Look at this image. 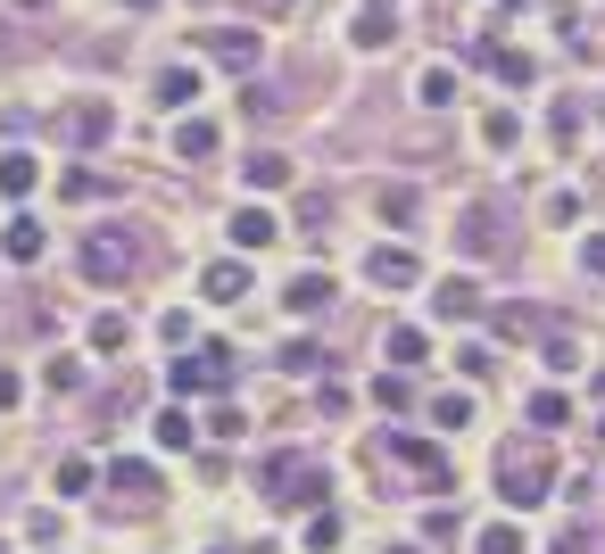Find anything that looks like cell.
I'll return each mask as SVG.
<instances>
[{"label": "cell", "mask_w": 605, "mask_h": 554, "mask_svg": "<svg viewBox=\"0 0 605 554\" xmlns=\"http://www.w3.org/2000/svg\"><path fill=\"white\" fill-rule=\"evenodd\" d=\"M498 488H506L514 513H523V505H548V488H556L548 447H506V455H498Z\"/></svg>", "instance_id": "cell-1"}, {"label": "cell", "mask_w": 605, "mask_h": 554, "mask_svg": "<svg viewBox=\"0 0 605 554\" xmlns=\"http://www.w3.org/2000/svg\"><path fill=\"white\" fill-rule=\"evenodd\" d=\"M167 389H174V406H183V397H199V389H208V397H225V389H232V348H225V339H208L199 356H174V365H167Z\"/></svg>", "instance_id": "cell-2"}, {"label": "cell", "mask_w": 605, "mask_h": 554, "mask_svg": "<svg viewBox=\"0 0 605 554\" xmlns=\"http://www.w3.org/2000/svg\"><path fill=\"white\" fill-rule=\"evenodd\" d=\"M265 505H316L323 513V472L307 455H274L265 463Z\"/></svg>", "instance_id": "cell-3"}, {"label": "cell", "mask_w": 605, "mask_h": 554, "mask_svg": "<svg viewBox=\"0 0 605 554\" xmlns=\"http://www.w3.org/2000/svg\"><path fill=\"white\" fill-rule=\"evenodd\" d=\"M199 50H208L216 67L249 74V67H258V50H265V42H258V34H241V25H208V34H199Z\"/></svg>", "instance_id": "cell-4"}, {"label": "cell", "mask_w": 605, "mask_h": 554, "mask_svg": "<svg viewBox=\"0 0 605 554\" xmlns=\"http://www.w3.org/2000/svg\"><path fill=\"white\" fill-rule=\"evenodd\" d=\"M58 132H67L76 149H92V141H109V132H116V108H109V100H76V108L58 116Z\"/></svg>", "instance_id": "cell-5"}, {"label": "cell", "mask_w": 605, "mask_h": 554, "mask_svg": "<svg viewBox=\"0 0 605 554\" xmlns=\"http://www.w3.org/2000/svg\"><path fill=\"white\" fill-rule=\"evenodd\" d=\"M365 281H374V290H415L423 265H415V249H374V257H365Z\"/></svg>", "instance_id": "cell-6"}, {"label": "cell", "mask_w": 605, "mask_h": 554, "mask_svg": "<svg viewBox=\"0 0 605 554\" xmlns=\"http://www.w3.org/2000/svg\"><path fill=\"white\" fill-rule=\"evenodd\" d=\"M125 274H133V249L109 241V232H92V241H83V281H125Z\"/></svg>", "instance_id": "cell-7"}, {"label": "cell", "mask_w": 605, "mask_h": 554, "mask_svg": "<svg viewBox=\"0 0 605 554\" xmlns=\"http://www.w3.org/2000/svg\"><path fill=\"white\" fill-rule=\"evenodd\" d=\"M349 42H357V50H390V42H398V9H390V0H365L357 25H349Z\"/></svg>", "instance_id": "cell-8"}, {"label": "cell", "mask_w": 605, "mask_h": 554, "mask_svg": "<svg viewBox=\"0 0 605 554\" xmlns=\"http://www.w3.org/2000/svg\"><path fill=\"white\" fill-rule=\"evenodd\" d=\"M481 67H490L498 83H506V92H523L530 74H539V58H530V50H514V42H481Z\"/></svg>", "instance_id": "cell-9"}, {"label": "cell", "mask_w": 605, "mask_h": 554, "mask_svg": "<svg viewBox=\"0 0 605 554\" xmlns=\"http://www.w3.org/2000/svg\"><path fill=\"white\" fill-rule=\"evenodd\" d=\"M283 307H290V314H323V307H332V274H323V265H307V274H290Z\"/></svg>", "instance_id": "cell-10"}, {"label": "cell", "mask_w": 605, "mask_h": 554, "mask_svg": "<svg viewBox=\"0 0 605 554\" xmlns=\"http://www.w3.org/2000/svg\"><path fill=\"white\" fill-rule=\"evenodd\" d=\"M432 314H448V323L481 314V281H473V274H448V281H440V298H432Z\"/></svg>", "instance_id": "cell-11"}, {"label": "cell", "mask_w": 605, "mask_h": 554, "mask_svg": "<svg viewBox=\"0 0 605 554\" xmlns=\"http://www.w3.org/2000/svg\"><path fill=\"white\" fill-rule=\"evenodd\" d=\"M232 241H241V257H258V249L283 241V223L265 216V207H241V216H232Z\"/></svg>", "instance_id": "cell-12"}, {"label": "cell", "mask_w": 605, "mask_h": 554, "mask_svg": "<svg viewBox=\"0 0 605 554\" xmlns=\"http://www.w3.org/2000/svg\"><path fill=\"white\" fill-rule=\"evenodd\" d=\"M390 455H407L432 488H456V472H448V455H440V447H423V439H390Z\"/></svg>", "instance_id": "cell-13"}, {"label": "cell", "mask_w": 605, "mask_h": 554, "mask_svg": "<svg viewBox=\"0 0 605 554\" xmlns=\"http://www.w3.org/2000/svg\"><path fill=\"white\" fill-rule=\"evenodd\" d=\"M34 183H42V158L9 149V158H0V199H34Z\"/></svg>", "instance_id": "cell-14"}, {"label": "cell", "mask_w": 605, "mask_h": 554, "mask_svg": "<svg viewBox=\"0 0 605 554\" xmlns=\"http://www.w3.org/2000/svg\"><path fill=\"white\" fill-rule=\"evenodd\" d=\"M199 290H208V298H225V307H232V298H249V257L208 265V274H199Z\"/></svg>", "instance_id": "cell-15"}, {"label": "cell", "mask_w": 605, "mask_h": 554, "mask_svg": "<svg viewBox=\"0 0 605 554\" xmlns=\"http://www.w3.org/2000/svg\"><path fill=\"white\" fill-rule=\"evenodd\" d=\"M0 257H9V265H34V257H42V223H34V216H9V232H0Z\"/></svg>", "instance_id": "cell-16"}, {"label": "cell", "mask_w": 605, "mask_h": 554, "mask_svg": "<svg viewBox=\"0 0 605 554\" xmlns=\"http://www.w3.org/2000/svg\"><path fill=\"white\" fill-rule=\"evenodd\" d=\"M150 439L167 447V455H183V447L199 439V423H191V406H167V414H158V423H150Z\"/></svg>", "instance_id": "cell-17"}, {"label": "cell", "mask_w": 605, "mask_h": 554, "mask_svg": "<svg viewBox=\"0 0 605 554\" xmlns=\"http://www.w3.org/2000/svg\"><path fill=\"white\" fill-rule=\"evenodd\" d=\"M216 141H225V132H216L208 116H183V125H174V158H216Z\"/></svg>", "instance_id": "cell-18"}, {"label": "cell", "mask_w": 605, "mask_h": 554, "mask_svg": "<svg viewBox=\"0 0 605 554\" xmlns=\"http://www.w3.org/2000/svg\"><path fill=\"white\" fill-rule=\"evenodd\" d=\"M241 174H249V191H283L290 183V158H283V149H258Z\"/></svg>", "instance_id": "cell-19"}, {"label": "cell", "mask_w": 605, "mask_h": 554, "mask_svg": "<svg viewBox=\"0 0 605 554\" xmlns=\"http://www.w3.org/2000/svg\"><path fill=\"white\" fill-rule=\"evenodd\" d=\"M109 488H125V497H158V472H150V463H133V455H116L109 463Z\"/></svg>", "instance_id": "cell-20"}, {"label": "cell", "mask_w": 605, "mask_h": 554, "mask_svg": "<svg viewBox=\"0 0 605 554\" xmlns=\"http://www.w3.org/2000/svg\"><path fill=\"white\" fill-rule=\"evenodd\" d=\"M158 100H167V108H191V100H199V67H167L158 74Z\"/></svg>", "instance_id": "cell-21"}, {"label": "cell", "mask_w": 605, "mask_h": 554, "mask_svg": "<svg viewBox=\"0 0 605 554\" xmlns=\"http://www.w3.org/2000/svg\"><path fill=\"white\" fill-rule=\"evenodd\" d=\"M432 423L440 430H465V423H473V397H465V389H440V397H432Z\"/></svg>", "instance_id": "cell-22"}, {"label": "cell", "mask_w": 605, "mask_h": 554, "mask_svg": "<svg viewBox=\"0 0 605 554\" xmlns=\"http://www.w3.org/2000/svg\"><path fill=\"white\" fill-rule=\"evenodd\" d=\"M481 141H490V149H514V141H523V116H514V108H490V116H481Z\"/></svg>", "instance_id": "cell-23"}, {"label": "cell", "mask_w": 605, "mask_h": 554, "mask_svg": "<svg viewBox=\"0 0 605 554\" xmlns=\"http://www.w3.org/2000/svg\"><path fill=\"white\" fill-rule=\"evenodd\" d=\"M530 423H539V430H564V423H572V397H556V389H539V397H530Z\"/></svg>", "instance_id": "cell-24"}, {"label": "cell", "mask_w": 605, "mask_h": 554, "mask_svg": "<svg viewBox=\"0 0 605 554\" xmlns=\"http://www.w3.org/2000/svg\"><path fill=\"white\" fill-rule=\"evenodd\" d=\"M307 554H332V546H341V513H307Z\"/></svg>", "instance_id": "cell-25"}, {"label": "cell", "mask_w": 605, "mask_h": 554, "mask_svg": "<svg viewBox=\"0 0 605 554\" xmlns=\"http://www.w3.org/2000/svg\"><path fill=\"white\" fill-rule=\"evenodd\" d=\"M125 339H133V323H125L116 307H109V314H92V348H109V356H116Z\"/></svg>", "instance_id": "cell-26"}, {"label": "cell", "mask_w": 605, "mask_h": 554, "mask_svg": "<svg viewBox=\"0 0 605 554\" xmlns=\"http://www.w3.org/2000/svg\"><path fill=\"white\" fill-rule=\"evenodd\" d=\"M423 348H432V339H423L415 323H398V332H390V365H423Z\"/></svg>", "instance_id": "cell-27"}, {"label": "cell", "mask_w": 605, "mask_h": 554, "mask_svg": "<svg viewBox=\"0 0 605 554\" xmlns=\"http://www.w3.org/2000/svg\"><path fill=\"white\" fill-rule=\"evenodd\" d=\"M473 546H481V554H523V530H514V521H490Z\"/></svg>", "instance_id": "cell-28"}, {"label": "cell", "mask_w": 605, "mask_h": 554, "mask_svg": "<svg viewBox=\"0 0 605 554\" xmlns=\"http://www.w3.org/2000/svg\"><path fill=\"white\" fill-rule=\"evenodd\" d=\"M100 481V472H92V463H83V455H67V463H58V497H83V488H92Z\"/></svg>", "instance_id": "cell-29"}, {"label": "cell", "mask_w": 605, "mask_h": 554, "mask_svg": "<svg viewBox=\"0 0 605 554\" xmlns=\"http://www.w3.org/2000/svg\"><path fill=\"white\" fill-rule=\"evenodd\" d=\"M456 100V74L448 67H423V108H448Z\"/></svg>", "instance_id": "cell-30"}, {"label": "cell", "mask_w": 605, "mask_h": 554, "mask_svg": "<svg viewBox=\"0 0 605 554\" xmlns=\"http://www.w3.org/2000/svg\"><path fill=\"white\" fill-rule=\"evenodd\" d=\"M283 372H323V348H307V339H290V348H283Z\"/></svg>", "instance_id": "cell-31"}, {"label": "cell", "mask_w": 605, "mask_h": 554, "mask_svg": "<svg viewBox=\"0 0 605 554\" xmlns=\"http://www.w3.org/2000/svg\"><path fill=\"white\" fill-rule=\"evenodd\" d=\"M381 216H390V223H407V216H415V191H407V183H390V191H381Z\"/></svg>", "instance_id": "cell-32"}, {"label": "cell", "mask_w": 605, "mask_h": 554, "mask_svg": "<svg viewBox=\"0 0 605 554\" xmlns=\"http://www.w3.org/2000/svg\"><path fill=\"white\" fill-rule=\"evenodd\" d=\"M572 141H581V108L564 100V108H556V149H572Z\"/></svg>", "instance_id": "cell-33"}, {"label": "cell", "mask_w": 605, "mask_h": 554, "mask_svg": "<svg viewBox=\"0 0 605 554\" xmlns=\"http://www.w3.org/2000/svg\"><path fill=\"white\" fill-rule=\"evenodd\" d=\"M58 191H67V199H100V191H109V183H100V174H83V166H76V174H67V183H58Z\"/></svg>", "instance_id": "cell-34"}, {"label": "cell", "mask_w": 605, "mask_h": 554, "mask_svg": "<svg viewBox=\"0 0 605 554\" xmlns=\"http://www.w3.org/2000/svg\"><path fill=\"white\" fill-rule=\"evenodd\" d=\"M18 397H25V381H18V372H9V365H0V414L18 406Z\"/></svg>", "instance_id": "cell-35"}, {"label": "cell", "mask_w": 605, "mask_h": 554, "mask_svg": "<svg viewBox=\"0 0 605 554\" xmlns=\"http://www.w3.org/2000/svg\"><path fill=\"white\" fill-rule=\"evenodd\" d=\"M581 274H605V241H581Z\"/></svg>", "instance_id": "cell-36"}, {"label": "cell", "mask_w": 605, "mask_h": 554, "mask_svg": "<svg viewBox=\"0 0 605 554\" xmlns=\"http://www.w3.org/2000/svg\"><path fill=\"white\" fill-rule=\"evenodd\" d=\"M125 9H158V0H125Z\"/></svg>", "instance_id": "cell-37"}, {"label": "cell", "mask_w": 605, "mask_h": 554, "mask_svg": "<svg viewBox=\"0 0 605 554\" xmlns=\"http://www.w3.org/2000/svg\"><path fill=\"white\" fill-rule=\"evenodd\" d=\"M506 9H539V0H506Z\"/></svg>", "instance_id": "cell-38"}, {"label": "cell", "mask_w": 605, "mask_h": 554, "mask_svg": "<svg viewBox=\"0 0 605 554\" xmlns=\"http://www.w3.org/2000/svg\"><path fill=\"white\" fill-rule=\"evenodd\" d=\"M18 9H42V0H18Z\"/></svg>", "instance_id": "cell-39"}, {"label": "cell", "mask_w": 605, "mask_h": 554, "mask_svg": "<svg viewBox=\"0 0 605 554\" xmlns=\"http://www.w3.org/2000/svg\"><path fill=\"white\" fill-rule=\"evenodd\" d=\"M398 554H423V546H398Z\"/></svg>", "instance_id": "cell-40"}, {"label": "cell", "mask_w": 605, "mask_h": 554, "mask_svg": "<svg viewBox=\"0 0 605 554\" xmlns=\"http://www.w3.org/2000/svg\"><path fill=\"white\" fill-rule=\"evenodd\" d=\"M274 9H290V0H274Z\"/></svg>", "instance_id": "cell-41"}]
</instances>
